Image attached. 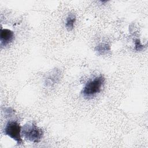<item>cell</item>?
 <instances>
[{
    "label": "cell",
    "instance_id": "1",
    "mask_svg": "<svg viewBox=\"0 0 148 148\" xmlns=\"http://www.w3.org/2000/svg\"><path fill=\"white\" fill-rule=\"evenodd\" d=\"M105 79L102 75L90 79L86 83L81 91L82 95L87 99L92 98L101 92L105 84Z\"/></svg>",
    "mask_w": 148,
    "mask_h": 148
},
{
    "label": "cell",
    "instance_id": "2",
    "mask_svg": "<svg viewBox=\"0 0 148 148\" xmlns=\"http://www.w3.org/2000/svg\"><path fill=\"white\" fill-rule=\"evenodd\" d=\"M43 134L42 129L33 122H28L21 127V135L32 143H39L42 140Z\"/></svg>",
    "mask_w": 148,
    "mask_h": 148
},
{
    "label": "cell",
    "instance_id": "3",
    "mask_svg": "<svg viewBox=\"0 0 148 148\" xmlns=\"http://www.w3.org/2000/svg\"><path fill=\"white\" fill-rule=\"evenodd\" d=\"M3 134L16 141L17 145L23 144L21 138V127L17 121L9 120L8 121L4 127Z\"/></svg>",
    "mask_w": 148,
    "mask_h": 148
},
{
    "label": "cell",
    "instance_id": "4",
    "mask_svg": "<svg viewBox=\"0 0 148 148\" xmlns=\"http://www.w3.org/2000/svg\"><path fill=\"white\" fill-rule=\"evenodd\" d=\"M14 39V34L13 31L9 29L1 28L0 34L1 46L2 47L7 46L12 43Z\"/></svg>",
    "mask_w": 148,
    "mask_h": 148
},
{
    "label": "cell",
    "instance_id": "5",
    "mask_svg": "<svg viewBox=\"0 0 148 148\" xmlns=\"http://www.w3.org/2000/svg\"><path fill=\"white\" fill-rule=\"evenodd\" d=\"M76 17L73 13H70L68 15L65 20V28L68 31H71L75 26Z\"/></svg>",
    "mask_w": 148,
    "mask_h": 148
},
{
    "label": "cell",
    "instance_id": "6",
    "mask_svg": "<svg viewBox=\"0 0 148 148\" xmlns=\"http://www.w3.org/2000/svg\"><path fill=\"white\" fill-rule=\"evenodd\" d=\"M60 73H57L56 71H54L53 72V73H51L46 79L45 82V84L46 86L47 87H51L53 84H55V83L57 82V81L59 79V75Z\"/></svg>",
    "mask_w": 148,
    "mask_h": 148
},
{
    "label": "cell",
    "instance_id": "7",
    "mask_svg": "<svg viewBox=\"0 0 148 148\" xmlns=\"http://www.w3.org/2000/svg\"><path fill=\"white\" fill-rule=\"evenodd\" d=\"M96 50L101 54H103L104 53L110 50V46L106 44H100L96 47Z\"/></svg>",
    "mask_w": 148,
    "mask_h": 148
},
{
    "label": "cell",
    "instance_id": "8",
    "mask_svg": "<svg viewBox=\"0 0 148 148\" xmlns=\"http://www.w3.org/2000/svg\"><path fill=\"white\" fill-rule=\"evenodd\" d=\"M4 112L5 113L6 115H8L9 116H11L13 113H14V111L13 109H12L11 108H4Z\"/></svg>",
    "mask_w": 148,
    "mask_h": 148
},
{
    "label": "cell",
    "instance_id": "9",
    "mask_svg": "<svg viewBox=\"0 0 148 148\" xmlns=\"http://www.w3.org/2000/svg\"><path fill=\"white\" fill-rule=\"evenodd\" d=\"M135 44V48L137 50H140L143 47V46L141 45L140 42L139 41V39H136Z\"/></svg>",
    "mask_w": 148,
    "mask_h": 148
}]
</instances>
